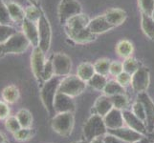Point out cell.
<instances>
[{
	"label": "cell",
	"instance_id": "1",
	"mask_svg": "<svg viewBox=\"0 0 154 143\" xmlns=\"http://www.w3.org/2000/svg\"><path fill=\"white\" fill-rule=\"evenodd\" d=\"M62 77L54 76L49 80L42 83L40 89V99L43 104L45 110L49 113V115H55L54 110V102L56 95L58 92V86Z\"/></svg>",
	"mask_w": 154,
	"mask_h": 143
},
{
	"label": "cell",
	"instance_id": "2",
	"mask_svg": "<svg viewBox=\"0 0 154 143\" xmlns=\"http://www.w3.org/2000/svg\"><path fill=\"white\" fill-rule=\"evenodd\" d=\"M82 133L85 140L88 141H91L96 137L105 136L107 134V127L105 126L103 116L93 114L83 124Z\"/></svg>",
	"mask_w": 154,
	"mask_h": 143
},
{
	"label": "cell",
	"instance_id": "3",
	"mask_svg": "<svg viewBox=\"0 0 154 143\" xmlns=\"http://www.w3.org/2000/svg\"><path fill=\"white\" fill-rule=\"evenodd\" d=\"M75 124V116L72 112L58 113L53 116L51 120V128L60 136H69L73 132Z\"/></svg>",
	"mask_w": 154,
	"mask_h": 143
},
{
	"label": "cell",
	"instance_id": "4",
	"mask_svg": "<svg viewBox=\"0 0 154 143\" xmlns=\"http://www.w3.org/2000/svg\"><path fill=\"white\" fill-rule=\"evenodd\" d=\"M86 85L87 83L79 78L78 76L69 75L61 78L60 86H58V92L70 95L71 97L74 98L83 93Z\"/></svg>",
	"mask_w": 154,
	"mask_h": 143
},
{
	"label": "cell",
	"instance_id": "5",
	"mask_svg": "<svg viewBox=\"0 0 154 143\" xmlns=\"http://www.w3.org/2000/svg\"><path fill=\"white\" fill-rule=\"evenodd\" d=\"M82 13V7L78 0H60L57 7L60 23L64 26L71 17Z\"/></svg>",
	"mask_w": 154,
	"mask_h": 143
},
{
	"label": "cell",
	"instance_id": "6",
	"mask_svg": "<svg viewBox=\"0 0 154 143\" xmlns=\"http://www.w3.org/2000/svg\"><path fill=\"white\" fill-rule=\"evenodd\" d=\"M31 46L30 41L22 31H17L4 43L6 55H20L28 50Z\"/></svg>",
	"mask_w": 154,
	"mask_h": 143
},
{
	"label": "cell",
	"instance_id": "7",
	"mask_svg": "<svg viewBox=\"0 0 154 143\" xmlns=\"http://www.w3.org/2000/svg\"><path fill=\"white\" fill-rule=\"evenodd\" d=\"M38 36H39V44L38 47L43 51L45 54L48 52L51 47L52 42V28L50 22L45 13L42 12V14L38 21Z\"/></svg>",
	"mask_w": 154,
	"mask_h": 143
},
{
	"label": "cell",
	"instance_id": "8",
	"mask_svg": "<svg viewBox=\"0 0 154 143\" xmlns=\"http://www.w3.org/2000/svg\"><path fill=\"white\" fill-rule=\"evenodd\" d=\"M149 83L150 73L149 70L146 67H140L132 75L130 85L132 87V90L137 94L146 92L149 87Z\"/></svg>",
	"mask_w": 154,
	"mask_h": 143
},
{
	"label": "cell",
	"instance_id": "9",
	"mask_svg": "<svg viewBox=\"0 0 154 143\" xmlns=\"http://www.w3.org/2000/svg\"><path fill=\"white\" fill-rule=\"evenodd\" d=\"M52 61L56 76L64 77L70 75L72 70V60L66 54L56 52L52 55Z\"/></svg>",
	"mask_w": 154,
	"mask_h": 143
},
{
	"label": "cell",
	"instance_id": "10",
	"mask_svg": "<svg viewBox=\"0 0 154 143\" xmlns=\"http://www.w3.org/2000/svg\"><path fill=\"white\" fill-rule=\"evenodd\" d=\"M46 63L45 52L39 47H35L31 55V69L35 78L42 85V73Z\"/></svg>",
	"mask_w": 154,
	"mask_h": 143
},
{
	"label": "cell",
	"instance_id": "11",
	"mask_svg": "<svg viewBox=\"0 0 154 143\" xmlns=\"http://www.w3.org/2000/svg\"><path fill=\"white\" fill-rule=\"evenodd\" d=\"M137 100H139L144 105L146 112V129L152 132L154 131V102L146 92L139 93L137 95Z\"/></svg>",
	"mask_w": 154,
	"mask_h": 143
},
{
	"label": "cell",
	"instance_id": "12",
	"mask_svg": "<svg viewBox=\"0 0 154 143\" xmlns=\"http://www.w3.org/2000/svg\"><path fill=\"white\" fill-rule=\"evenodd\" d=\"M75 107H76V105H75V102H74L73 97L63 93L57 92L56 98H55V102H54L55 114L68 113V112L74 113Z\"/></svg>",
	"mask_w": 154,
	"mask_h": 143
},
{
	"label": "cell",
	"instance_id": "13",
	"mask_svg": "<svg viewBox=\"0 0 154 143\" xmlns=\"http://www.w3.org/2000/svg\"><path fill=\"white\" fill-rule=\"evenodd\" d=\"M107 133L119 137L122 140L128 143H133L145 136L144 135L138 133V132L134 131L133 129H131L127 126H123L121 128L112 129V130H107Z\"/></svg>",
	"mask_w": 154,
	"mask_h": 143
},
{
	"label": "cell",
	"instance_id": "14",
	"mask_svg": "<svg viewBox=\"0 0 154 143\" xmlns=\"http://www.w3.org/2000/svg\"><path fill=\"white\" fill-rule=\"evenodd\" d=\"M90 22V18L87 14L84 13H79L75 16L71 17L69 19L66 24L64 25L65 33H72V31H81L88 27V24Z\"/></svg>",
	"mask_w": 154,
	"mask_h": 143
},
{
	"label": "cell",
	"instance_id": "15",
	"mask_svg": "<svg viewBox=\"0 0 154 143\" xmlns=\"http://www.w3.org/2000/svg\"><path fill=\"white\" fill-rule=\"evenodd\" d=\"M123 116L125 120V124L129 127V128L133 129L134 131L138 132L142 135L146 134V125L144 121H142L140 118H138L137 116L131 112V111L124 110L123 111Z\"/></svg>",
	"mask_w": 154,
	"mask_h": 143
},
{
	"label": "cell",
	"instance_id": "16",
	"mask_svg": "<svg viewBox=\"0 0 154 143\" xmlns=\"http://www.w3.org/2000/svg\"><path fill=\"white\" fill-rule=\"evenodd\" d=\"M103 120L105 126L107 127V130L121 128L125 125L123 116V111L116 108H113L108 114H106L103 116Z\"/></svg>",
	"mask_w": 154,
	"mask_h": 143
},
{
	"label": "cell",
	"instance_id": "17",
	"mask_svg": "<svg viewBox=\"0 0 154 143\" xmlns=\"http://www.w3.org/2000/svg\"><path fill=\"white\" fill-rule=\"evenodd\" d=\"M21 28H22V33L30 41L31 46H33L34 48L38 47L39 36H38V30L36 23L32 22V21L28 19H25L22 22V24H21Z\"/></svg>",
	"mask_w": 154,
	"mask_h": 143
},
{
	"label": "cell",
	"instance_id": "18",
	"mask_svg": "<svg viewBox=\"0 0 154 143\" xmlns=\"http://www.w3.org/2000/svg\"><path fill=\"white\" fill-rule=\"evenodd\" d=\"M113 28V26L110 25L108 21L106 20L104 14L99 15V16L93 19H90V22L88 24V30L96 35L106 33V31L112 30Z\"/></svg>",
	"mask_w": 154,
	"mask_h": 143
},
{
	"label": "cell",
	"instance_id": "19",
	"mask_svg": "<svg viewBox=\"0 0 154 143\" xmlns=\"http://www.w3.org/2000/svg\"><path fill=\"white\" fill-rule=\"evenodd\" d=\"M112 109H113V104L112 101H111V98L106 94L99 97L96 99V101H95L93 106L94 114H97L100 116H103V118L106 114H108Z\"/></svg>",
	"mask_w": 154,
	"mask_h": 143
},
{
	"label": "cell",
	"instance_id": "20",
	"mask_svg": "<svg viewBox=\"0 0 154 143\" xmlns=\"http://www.w3.org/2000/svg\"><path fill=\"white\" fill-rule=\"evenodd\" d=\"M103 14L106 20L108 21V23L110 25H112L114 28L123 24L127 16L125 10L119 8H111L106 10Z\"/></svg>",
	"mask_w": 154,
	"mask_h": 143
},
{
	"label": "cell",
	"instance_id": "21",
	"mask_svg": "<svg viewBox=\"0 0 154 143\" xmlns=\"http://www.w3.org/2000/svg\"><path fill=\"white\" fill-rule=\"evenodd\" d=\"M67 36L71 40H73L75 43L78 44H85V43H90V42L94 41L97 38V35L92 34L91 31L88 30V27L77 31H72V33L66 34Z\"/></svg>",
	"mask_w": 154,
	"mask_h": 143
},
{
	"label": "cell",
	"instance_id": "22",
	"mask_svg": "<svg viewBox=\"0 0 154 143\" xmlns=\"http://www.w3.org/2000/svg\"><path fill=\"white\" fill-rule=\"evenodd\" d=\"M6 5L13 22L22 24V22L25 20V10L18 3L14 1H8L6 2Z\"/></svg>",
	"mask_w": 154,
	"mask_h": 143
},
{
	"label": "cell",
	"instance_id": "23",
	"mask_svg": "<svg viewBox=\"0 0 154 143\" xmlns=\"http://www.w3.org/2000/svg\"><path fill=\"white\" fill-rule=\"evenodd\" d=\"M1 97L8 104H14L20 97V91L17 86L11 84L5 87L1 92Z\"/></svg>",
	"mask_w": 154,
	"mask_h": 143
},
{
	"label": "cell",
	"instance_id": "24",
	"mask_svg": "<svg viewBox=\"0 0 154 143\" xmlns=\"http://www.w3.org/2000/svg\"><path fill=\"white\" fill-rule=\"evenodd\" d=\"M95 73H96V71H95L94 64H92V63L82 62L78 66L77 76L81 79H82L83 81H85L86 83L89 79H91V77Z\"/></svg>",
	"mask_w": 154,
	"mask_h": 143
},
{
	"label": "cell",
	"instance_id": "25",
	"mask_svg": "<svg viewBox=\"0 0 154 143\" xmlns=\"http://www.w3.org/2000/svg\"><path fill=\"white\" fill-rule=\"evenodd\" d=\"M141 27L147 37L154 40V19L151 15L141 13Z\"/></svg>",
	"mask_w": 154,
	"mask_h": 143
},
{
	"label": "cell",
	"instance_id": "26",
	"mask_svg": "<svg viewBox=\"0 0 154 143\" xmlns=\"http://www.w3.org/2000/svg\"><path fill=\"white\" fill-rule=\"evenodd\" d=\"M116 52L119 56L123 58L130 57L134 52V46L129 40L123 39L118 42V44L116 46Z\"/></svg>",
	"mask_w": 154,
	"mask_h": 143
},
{
	"label": "cell",
	"instance_id": "27",
	"mask_svg": "<svg viewBox=\"0 0 154 143\" xmlns=\"http://www.w3.org/2000/svg\"><path fill=\"white\" fill-rule=\"evenodd\" d=\"M17 120L19 121V123L22 128H32L33 126V115L30 112L28 109H20L17 111V113L15 114Z\"/></svg>",
	"mask_w": 154,
	"mask_h": 143
},
{
	"label": "cell",
	"instance_id": "28",
	"mask_svg": "<svg viewBox=\"0 0 154 143\" xmlns=\"http://www.w3.org/2000/svg\"><path fill=\"white\" fill-rule=\"evenodd\" d=\"M103 94L108 95V97H112L115 94H125V89L116 79L115 80H108L103 89Z\"/></svg>",
	"mask_w": 154,
	"mask_h": 143
},
{
	"label": "cell",
	"instance_id": "29",
	"mask_svg": "<svg viewBox=\"0 0 154 143\" xmlns=\"http://www.w3.org/2000/svg\"><path fill=\"white\" fill-rule=\"evenodd\" d=\"M107 78L105 76L100 75V73H95V75L87 81V85L93 88L96 91H102L103 92V89L107 83Z\"/></svg>",
	"mask_w": 154,
	"mask_h": 143
},
{
	"label": "cell",
	"instance_id": "30",
	"mask_svg": "<svg viewBox=\"0 0 154 143\" xmlns=\"http://www.w3.org/2000/svg\"><path fill=\"white\" fill-rule=\"evenodd\" d=\"M24 10H25V19H28L34 23H38V21L39 20L42 14V12H43L40 8L36 7L35 5L33 4L31 6L26 7Z\"/></svg>",
	"mask_w": 154,
	"mask_h": 143
},
{
	"label": "cell",
	"instance_id": "31",
	"mask_svg": "<svg viewBox=\"0 0 154 143\" xmlns=\"http://www.w3.org/2000/svg\"><path fill=\"white\" fill-rule=\"evenodd\" d=\"M110 64L111 61L108 58H100V59H98L94 63V68L95 71H96V73H100V75H103L105 76L109 75Z\"/></svg>",
	"mask_w": 154,
	"mask_h": 143
},
{
	"label": "cell",
	"instance_id": "32",
	"mask_svg": "<svg viewBox=\"0 0 154 143\" xmlns=\"http://www.w3.org/2000/svg\"><path fill=\"white\" fill-rule=\"evenodd\" d=\"M34 134V130L32 128H21L13 135V137L17 142H26L33 139Z\"/></svg>",
	"mask_w": 154,
	"mask_h": 143
},
{
	"label": "cell",
	"instance_id": "33",
	"mask_svg": "<svg viewBox=\"0 0 154 143\" xmlns=\"http://www.w3.org/2000/svg\"><path fill=\"white\" fill-rule=\"evenodd\" d=\"M110 98L113 104V108L124 111L127 108V106H128V98H127L125 94H115V95H112V97H110Z\"/></svg>",
	"mask_w": 154,
	"mask_h": 143
},
{
	"label": "cell",
	"instance_id": "34",
	"mask_svg": "<svg viewBox=\"0 0 154 143\" xmlns=\"http://www.w3.org/2000/svg\"><path fill=\"white\" fill-rule=\"evenodd\" d=\"M4 126H5V128H6V130L12 135L17 133L19 129L22 128L15 115H10L7 119H5Z\"/></svg>",
	"mask_w": 154,
	"mask_h": 143
},
{
	"label": "cell",
	"instance_id": "35",
	"mask_svg": "<svg viewBox=\"0 0 154 143\" xmlns=\"http://www.w3.org/2000/svg\"><path fill=\"white\" fill-rule=\"evenodd\" d=\"M17 31L13 26L0 24V44H4Z\"/></svg>",
	"mask_w": 154,
	"mask_h": 143
},
{
	"label": "cell",
	"instance_id": "36",
	"mask_svg": "<svg viewBox=\"0 0 154 143\" xmlns=\"http://www.w3.org/2000/svg\"><path fill=\"white\" fill-rule=\"evenodd\" d=\"M123 66H124V71L130 73L131 76L141 67L140 63L132 56L125 58V61L123 62Z\"/></svg>",
	"mask_w": 154,
	"mask_h": 143
},
{
	"label": "cell",
	"instance_id": "37",
	"mask_svg": "<svg viewBox=\"0 0 154 143\" xmlns=\"http://www.w3.org/2000/svg\"><path fill=\"white\" fill-rule=\"evenodd\" d=\"M13 23L14 22H13L12 18H11V15L8 10L6 2H3L0 0V24L12 26Z\"/></svg>",
	"mask_w": 154,
	"mask_h": 143
},
{
	"label": "cell",
	"instance_id": "38",
	"mask_svg": "<svg viewBox=\"0 0 154 143\" xmlns=\"http://www.w3.org/2000/svg\"><path fill=\"white\" fill-rule=\"evenodd\" d=\"M55 76V72H54V66H53V61H52V56L49 59L46 60L45 66L43 69V73H42V83L49 80L52 77Z\"/></svg>",
	"mask_w": 154,
	"mask_h": 143
},
{
	"label": "cell",
	"instance_id": "39",
	"mask_svg": "<svg viewBox=\"0 0 154 143\" xmlns=\"http://www.w3.org/2000/svg\"><path fill=\"white\" fill-rule=\"evenodd\" d=\"M138 5L141 13L152 15L154 12V0H138Z\"/></svg>",
	"mask_w": 154,
	"mask_h": 143
},
{
	"label": "cell",
	"instance_id": "40",
	"mask_svg": "<svg viewBox=\"0 0 154 143\" xmlns=\"http://www.w3.org/2000/svg\"><path fill=\"white\" fill-rule=\"evenodd\" d=\"M131 112L133 113L138 118H140L142 121H144L146 123V112H145V108L144 105L142 104V102H140L139 100H136V101L132 104V109Z\"/></svg>",
	"mask_w": 154,
	"mask_h": 143
},
{
	"label": "cell",
	"instance_id": "41",
	"mask_svg": "<svg viewBox=\"0 0 154 143\" xmlns=\"http://www.w3.org/2000/svg\"><path fill=\"white\" fill-rule=\"evenodd\" d=\"M124 72V66L123 62L120 61H112L110 64V69H109V75L112 76H119L121 73Z\"/></svg>",
	"mask_w": 154,
	"mask_h": 143
},
{
	"label": "cell",
	"instance_id": "42",
	"mask_svg": "<svg viewBox=\"0 0 154 143\" xmlns=\"http://www.w3.org/2000/svg\"><path fill=\"white\" fill-rule=\"evenodd\" d=\"M10 104L5 102L3 99L0 100V121L7 119L11 115V109Z\"/></svg>",
	"mask_w": 154,
	"mask_h": 143
},
{
	"label": "cell",
	"instance_id": "43",
	"mask_svg": "<svg viewBox=\"0 0 154 143\" xmlns=\"http://www.w3.org/2000/svg\"><path fill=\"white\" fill-rule=\"evenodd\" d=\"M131 77H132V76L130 75V73H126V72L124 71L123 73H121L119 76H116V80L118 81L122 86L125 88L126 86L130 85Z\"/></svg>",
	"mask_w": 154,
	"mask_h": 143
},
{
	"label": "cell",
	"instance_id": "44",
	"mask_svg": "<svg viewBox=\"0 0 154 143\" xmlns=\"http://www.w3.org/2000/svg\"><path fill=\"white\" fill-rule=\"evenodd\" d=\"M103 141L104 143H128L125 142L124 140H122L119 137H117L111 134H106L105 136H103Z\"/></svg>",
	"mask_w": 154,
	"mask_h": 143
},
{
	"label": "cell",
	"instance_id": "45",
	"mask_svg": "<svg viewBox=\"0 0 154 143\" xmlns=\"http://www.w3.org/2000/svg\"><path fill=\"white\" fill-rule=\"evenodd\" d=\"M90 143H104L103 141V136H100V137H96L93 140L90 141Z\"/></svg>",
	"mask_w": 154,
	"mask_h": 143
},
{
	"label": "cell",
	"instance_id": "46",
	"mask_svg": "<svg viewBox=\"0 0 154 143\" xmlns=\"http://www.w3.org/2000/svg\"><path fill=\"white\" fill-rule=\"evenodd\" d=\"M0 142H9L7 136H5L1 131H0Z\"/></svg>",
	"mask_w": 154,
	"mask_h": 143
},
{
	"label": "cell",
	"instance_id": "47",
	"mask_svg": "<svg viewBox=\"0 0 154 143\" xmlns=\"http://www.w3.org/2000/svg\"><path fill=\"white\" fill-rule=\"evenodd\" d=\"M133 143H150V142H149V140H148L146 136H144V137H142L141 139L137 140V141H135V142H133Z\"/></svg>",
	"mask_w": 154,
	"mask_h": 143
},
{
	"label": "cell",
	"instance_id": "48",
	"mask_svg": "<svg viewBox=\"0 0 154 143\" xmlns=\"http://www.w3.org/2000/svg\"><path fill=\"white\" fill-rule=\"evenodd\" d=\"M6 55V52H5V48H4V44H0V58L2 56H4Z\"/></svg>",
	"mask_w": 154,
	"mask_h": 143
},
{
	"label": "cell",
	"instance_id": "49",
	"mask_svg": "<svg viewBox=\"0 0 154 143\" xmlns=\"http://www.w3.org/2000/svg\"><path fill=\"white\" fill-rule=\"evenodd\" d=\"M72 143H90V141H88V140H79V141H75V142H72Z\"/></svg>",
	"mask_w": 154,
	"mask_h": 143
},
{
	"label": "cell",
	"instance_id": "50",
	"mask_svg": "<svg viewBox=\"0 0 154 143\" xmlns=\"http://www.w3.org/2000/svg\"><path fill=\"white\" fill-rule=\"evenodd\" d=\"M29 1H31L33 5H35V4H36V1H38V0H29Z\"/></svg>",
	"mask_w": 154,
	"mask_h": 143
},
{
	"label": "cell",
	"instance_id": "51",
	"mask_svg": "<svg viewBox=\"0 0 154 143\" xmlns=\"http://www.w3.org/2000/svg\"><path fill=\"white\" fill-rule=\"evenodd\" d=\"M151 16H152V18L154 19V12H153V13H152V15H151Z\"/></svg>",
	"mask_w": 154,
	"mask_h": 143
},
{
	"label": "cell",
	"instance_id": "52",
	"mask_svg": "<svg viewBox=\"0 0 154 143\" xmlns=\"http://www.w3.org/2000/svg\"><path fill=\"white\" fill-rule=\"evenodd\" d=\"M0 143H8V142H0Z\"/></svg>",
	"mask_w": 154,
	"mask_h": 143
},
{
	"label": "cell",
	"instance_id": "53",
	"mask_svg": "<svg viewBox=\"0 0 154 143\" xmlns=\"http://www.w3.org/2000/svg\"><path fill=\"white\" fill-rule=\"evenodd\" d=\"M152 143H154V142H152Z\"/></svg>",
	"mask_w": 154,
	"mask_h": 143
}]
</instances>
